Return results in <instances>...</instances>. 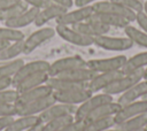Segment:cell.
<instances>
[{"label": "cell", "mask_w": 147, "mask_h": 131, "mask_svg": "<svg viewBox=\"0 0 147 131\" xmlns=\"http://www.w3.org/2000/svg\"><path fill=\"white\" fill-rule=\"evenodd\" d=\"M141 79H144V69H139V70H136L133 72L123 75L122 77H119L118 79L113 82L110 85H108L102 92L110 94V95L122 94L125 91H127L130 87H132L134 84L140 82Z\"/></svg>", "instance_id": "cell-1"}, {"label": "cell", "mask_w": 147, "mask_h": 131, "mask_svg": "<svg viewBox=\"0 0 147 131\" xmlns=\"http://www.w3.org/2000/svg\"><path fill=\"white\" fill-rule=\"evenodd\" d=\"M110 101H114L113 95H110V94H107L103 92H101L99 94H92L87 100H85L84 102H82L80 105L77 106V109L74 114V117L77 121H84L86 118V116L92 110H94L99 106L107 103V102H110Z\"/></svg>", "instance_id": "cell-2"}, {"label": "cell", "mask_w": 147, "mask_h": 131, "mask_svg": "<svg viewBox=\"0 0 147 131\" xmlns=\"http://www.w3.org/2000/svg\"><path fill=\"white\" fill-rule=\"evenodd\" d=\"M94 45L106 49V51H113V52H123L127 51L133 47V43L131 39L125 37H111L108 34H102L94 38Z\"/></svg>", "instance_id": "cell-3"}, {"label": "cell", "mask_w": 147, "mask_h": 131, "mask_svg": "<svg viewBox=\"0 0 147 131\" xmlns=\"http://www.w3.org/2000/svg\"><path fill=\"white\" fill-rule=\"evenodd\" d=\"M126 60L127 57L125 55H116V56L106 57V59H93V60L86 61V67L92 69L95 72L121 70L122 67L125 64Z\"/></svg>", "instance_id": "cell-4"}, {"label": "cell", "mask_w": 147, "mask_h": 131, "mask_svg": "<svg viewBox=\"0 0 147 131\" xmlns=\"http://www.w3.org/2000/svg\"><path fill=\"white\" fill-rule=\"evenodd\" d=\"M92 7L94 9V13H108V14H114L117 16H121L125 20H127L130 23L134 22L136 20V14L134 11L116 3L110 0H100L94 3H92Z\"/></svg>", "instance_id": "cell-5"}, {"label": "cell", "mask_w": 147, "mask_h": 131, "mask_svg": "<svg viewBox=\"0 0 147 131\" xmlns=\"http://www.w3.org/2000/svg\"><path fill=\"white\" fill-rule=\"evenodd\" d=\"M55 99L53 97V94L34 100V101H30L28 103H23V105H15V111L17 116H32V115H39L40 113H42L45 109H47L49 106H52L53 103H55Z\"/></svg>", "instance_id": "cell-6"}, {"label": "cell", "mask_w": 147, "mask_h": 131, "mask_svg": "<svg viewBox=\"0 0 147 131\" xmlns=\"http://www.w3.org/2000/svg\"><path fill=\"white\" fill-rule=\"evenodd\" d=\"M55 32L56 34H59L63 40L72 44V45H77V46H83V47H87L91 45H94V38L92 37H87L80 32H78L77 30H75L72 26H68V25H60L56 24L55 26Z\"/></svg>", "instance_id": "cell-7"}, {"label": "cell", "mask_w": 147, "mask_h": 131, "mask_svg": "<svg viewBox=\"0 0 147 131\" xmlns=\"http://www.w3.org/2000/svg\"><path fill=\"white\" fill-rule=\"evenodd\" d=\"M93 14H94V9L92 5H90V6H84V7H77V9L70 10V11L67 10L63 15L57 17L55 21H56V24L72 26L77 23L87 21Z\"/></svg>", "instance_id": "cell-8"}, {"label": "cell", "mask_w": 147, "mask_h": 131, "mask_svg": "<svg viewBox=\"0 0 147 131\" xmlns=\"http://www.w3.org/2000/svg\"><path fill=\"white\" fill-rule=\"evenodd\" d=\"M92 93L87 87L85 88H77V90H70V91H54L53 97L56 102L61 103H68V105H74L78 106L85 100H87Z\"/></svg>", "instance_id": "cell-9"}, {"label": "cell", "mask_w": 147, "mask_h": 131, "mask_svg": "<svg viewBox=\"0 0 147 131\" xmlns=\"http://www.w3.org/2000/svg\"><path fill=\"white\" fill-rule=\"evenodd\" d=\"M55 29L49 28V26H45V28H40L39 30L32 32L28 38L24 39V48H23V53L24 54H30L32 53L37 47H39L41 44L46 43L47 40L52 39L55 36Z\"/></svg>", "instance_id": "cell-10"}, {"label": "cell", "mask_w": 147, "mask_h": 131, "mask_svg": "<svg viewBox=\"0 0 147 131\" xmlns=\"http://www.w3.org/2000/svg\"><path fill=\"white\" fill-rule=\"evenodd\" d=\"M147 113V100L145 99H140L130 103H126L124 106L121 107V109L116 113V115L114 116L115 120V125L141 114H146Z\"/></svg>", "instance_id": "cell-11"}, {"label": "cell", "mask_w": 147, "mask_h": 131, "mask_svg": "<svg viewBox=\"0 0 147 131\" xmlns=\"http://www.w3.org/2000/svg\"><path fill=\"white\" fill-rule=\"evenodd\" d=\"M80 67H86V61L83 57H80L79 55L67 56L51 63L48 68V75L51 77H55L63 71H67L74 68H80Z\"/></svg>", "instance_id": "cell-12"}, {"label": "cell", "mask_w": 147, "mask_h": 131, "mask_svg": "<svg viewBox=\"0 0 147 131\" xmlns=\"http://www.w3.org/2000/svg\"><path fill=\"white\" fill-rule=\"evenodd\" d=\"M124 74L122 70H114V71H106V72H98L88 83L87 88L92 93L102 92L108 85H110L113 82L122 77Z\"/></svg>", "instance_id": "cell-13"}, {"label": "cell", "mask_w": 147, "mask_h": 131, "mask_svg": "<svg viewBox=\"0 0 147 131\" xmlns=\"http://www.w3.org/2000/svg\"><path fill=\"white\" fill-rule=\"evenodd\" d=\"M49 64H51L49 62L44 61V60H37V61H31V62L24 63L18 69V71L11 77V86H15L24 78H26L38 71H48Z\"/></svg>", "instance_id": "cell-14"}, {"label": "cell", "mask_w": 147, "mask_h": 131, "mask_svg": "<svg viewBox=\"0 0 147 131\" xmlns=\"http://www.w3.org/2000/svg\"><path fill=\"white\" fill-rule=\"evenodd\" d=\"M76 109H77V106L55 102L52 106H49L47 109H45L42 113H40L38 115V117L41 123H46V122H49L57 117H62L65 115H74Z\"/></svg>", "instance_id": "cell-15"}, {"label": "cell", "mask_w": 147, "mask_h": 131, "mask_svg": "<svg viewBox=\"0 0 147 131\" xmlns=\"http://www.w3.org/2000/svg\"><path fill=\"white\" fill-rule=\"evenodd\" d=\"M146 94H147V79H141L140 82L134 84L132 87H130L127 91L122 93L118 97L117 102L121 106H124L126 103L142 99Z\"/></svg>", "instance_id": "cell-16"}, {"label": "cell", "mask_w": 147, "mask_h": 131, "mask_svg": "<svg viewBox=\"0 0 147 131\" xmlns=\"http://www.w3.org/2000/svg\"><path fill=\"white\" fill-rule=\"evenodd\" d=\"M72 28L75 30H77L78 32H80L87 37H92V38H95V37L102 36V34H107L110 30L109 26L103 25L95 21H91V20L77 23V24L72 25Z\"/></svg>", "instance_id": "cell-17"}, {"label": "cell", "mask_w": 147, "mask_h": 131, "mask_svg": "<svg viewBox=\"0 0 147 131\" xmlns=\"http://www.w3.org/2000/svg\"><path fill=\"white\" fill-rule=\"evenodd\" d=\"M67 10L68 9L63 6H60L56 3H51L47 7L39 9V13L34 20V25L36 26H42L47 22H49L52 20H56L57 17L63 15Z\"/></svg>", "instance_id": "cell-18"}, {"label": "cell", "mask_w": 147, "mask_h": 131, "mask_svg": "<svg viewBox=\"0 0 147 131\" xmlns=\"http://www.w3.org/2000/svg\"><path fill=\"white\" fill-rule=\"evenodd\" d=\"M49 75L48 71H38L26 78H24L23 80H21L18 84H16L14 86V88L18 92V93H23L25 91H29L31 88H34L37 86L44 85L47 83V80L49 79Z\"/></svg>", "instance_id": "cell-19"}, {"label": "cell", "mask_w": 147, "mask_h": 131, "mask_svg": "<svg viewBox=\"0 0 147 131\" xmlns=\"http://www.w3.org/2000/svg\"><path fill=\"white\" fill-rule=\"evenodd\" d=\"M38 13H39V9L38 8L29 7L26 10H24L23 13H21L20 15H17L16 17L3 22V24H5V26L20 30L21 28H24V26H28L31 23H34V20L37 17Z\"/></svg>", "instance_id": "cell-20"}, {"label": "cell", "mask_w": 147, "mask_h": 131, "mask_svg": "<svg viewBox=\"0 0 147 131\" xmlns=\"http://www.w3.org/2000/svg\"><path fill=\"white\" fill-rule=\"evenodd\" d=\"M96 74L98 72L93 71L87 67H80V68H74V69L63 71L55 77H60V78H64V79H69L78 83H88Z\"/></svg>", "instance_id": "cell-21"}, {"label": "cell", "mask_w": 147, "mask_h": 131, "mask_svg": "<svg viewBox=\"0 0 147 131\" xmlns=\"http://www.w3.org/2000/svg\"><path fill=\"white\" fill-rule=\"evenodd\" d=\"M121 105L116 101H110L107 103H103L101 106H99L98 108H95L94 110H92L86 118L84 120V122H91V121H95V120H101V118H106V117H110V116H115L116 113L121 109Z\"/></svg>", "instance_id": "cell-22"}, {"label": "cell", "mask_w": 147, "mask_h": 131, "mask_svg": "<svg viewBox=\"0 0 147 131\" xmlns=\"http://www.w3.org/2000/svg\"><path fill=\"white\" fill-rule=\"evenodd\" d=\"M51 94H53V90L47 84H44V85L37 86L34 88H31L29 91H25L23 93H20L18 94V98H17V100L15 102V105L28 103L30 101H34V100H38V99L48 97Z\"/></svg>", "instance_id": "cell-23"}, {"label": "cell", "mask_w": 147, "mask_h": 131, "mask_svg": "<svg viewBox=\"0 0 147 131\" xmlns=\"http://www.w3.org/2000/svg\"><path fill=\"white\" fill-rule=\"evenodd\" d=\"M88 20L99 22L103 25H107L109 28L115 26V28H122L124 29L130 24V22L121 16L114 15V14H108V13H94Z\"/></svg>", "instance_id": "cell-24"}, {"label": "cell", "mask_w": 147, "mask_h": 131, "mask_svg": "<svg viewBox=\"0 0 147 131\" xmlns=\"http://www.w3.org/2000/svg\"><path fill=\"white\" fill-rule=\"evenodd\" d=\"M46 84L53 90V92L54 91H70V90L87 87V83L72 82V80L60 78V77H49V79L47 80Z\"/></svg>", "instance_id": "cell-25"}, {"label": "cell", "mask_w": 147, "mask_h": 131, "mask_svg": "<svg viewBox=\"0 0 147 131\" xmlns=\"http://www.w3.org/2000/svg\"><path fill=\"white\" fill-rule=\"evenodd\" d=\"M147 67V51L140 52L131 57H127L125 64L122 67V72L124 75L133 72L139 69H145Z\"/></svg>", "instance_id": "cell-26"}, {"label": "cell", "mask_w": 147, "mask_h": 131, "mask_svg": "<svg viewBox=\"0 0 147 131\" xmlns=\"http://www.w3.org/2000/svg\"><path fill=\"white\" fill-rule=\"evenodd\" d=\"M41 123L39 121L38 115H32V116H18V118H14L13 122L3 130V131H25L36 124Z\"/></svg>", "instance_id": "cell-27"}, {"label": "cell", "mask_w": 147, "mask_h": 131, "mask_svg": "<svg viewBox=\"0 0 147 131\" xmlns=\"http://www.w3.org/2000/svg\"><path fill=\"white\" fill-rule=\"evenodd\" d=\"M146 125H147V113L131 117V118L115 125V128L119 131H137V130L144 129Z\"/></svg>", "instance_id": "cell-28"}, {"label": "cell", "mask_w": 147, "mask_h": 131, "mask_svg": "<svg viewBox=\"0 0 147 131\" xmlns=\"http://www.w3.org/2000/svg\"><path fill=\"white\" fill-rule=\"evenodd\" d=\"M23 48H24V39L10 43L7 47H5L0 52V62H7L16 59L20 54L23 53Z\"/></svg>", "instance_id": "cell-29"}, {"label": "cell", "mask_w": 147, "mask_h": 131, "mask_svg": "<svg viewBox=\"0 0 147 131\" xmlns=\"http://www.w3.org/2000/svg\"><path fill=\"white\" fill-rule=\"evenodd\" d=\"M124 33L129 39L132 40L133 44H137L138 46L147 48V33L144 32L142 30L129 24L127 26L124 28Z\"/></svg>", "instance_id": "cell-30"}, {"label": "cell", "mask_w": 147, "mask_h": 131, "mask_svg": "<svg viewBox=\"0 0 147 131\" xmlns=\"http://www.w3.org/2000/svg\"><path fill=\"white\" fill-rule=\"evenodd\" d=\"M114 126H115V120H114V116H110L101 120L86 122L82 131H105Z\"/></svg>", "instance_id": "cell-31"}, {"label": "cell", "mask_w": 147, "mask_h": 131, "mask_svg": "<svg viewBox=\"0 0 147 131\" xmlns=\"http://www.w3.org/2000/svg\"><path fill=\"white\" fill-rule=\"evenodd\" d=\"M30 6L28 3H25L24 1H20L16 5L6 8V9H1L0 10V22H6L8 20H11L14 17H16L17 15H20L21 13H23L24 10H26Z\"/></svg>", "instance_id": "cell-32"}, {"label": "cell", "mask_w": 147, "mask_h": 131, "mask_svg": "<svg viewBox=\"0 0 147 131\" xmlns=\"http://www.w3.org/2000/svg\"><path fill=\"white\" fill-rule=\"evenodd\" d=\"M24 64V61L22 59H14L11 61L3 62L0 64V78H6V77H13L18 69Z\"/></svg>", "instance_id": "cell-33"}, {"label": "cell", "mask_w": 147, "mask_h": 131, "mask_svg": "<svg viewBox=\"0 0 147 131\" xmlns=\"http://www.w3.org/2000/svg\"><path fill=\"white\" fill-rule=\"evenodd\" d=\"M74 120H75L74 115H65V116H62V117L54 118L49 122L44 123L41 131H60L65 124L72 122Z\"/></svg>", "instance_id": "cell-34"}, {"label": "cell", "mask_w": 147, "mask_h": 131, "mask_svg": "<svg viewBox=\"0 0 147 131\" xmlns=\"http://www.w3.org/2000/svg\"><path fill=\"white\" fill-rule=\"evenodd\" d=\"M23 39H25V36L21 30L11 29L8 26L0 28V41L14 43V41L23 40Z\"/></svg>", "instance_id": "cell-35"}, {"label": "cell", "mask_w": 147, "mask_h": 131, "mask_svg": "<svg viewBox=\"0 0 147 131\" xmlns=\"http://www.w3.org/2000/svg\"><path fill=\"white\" fill-rule=\"evenodd\" d=\"M18 92L15 88H6L0 91V103H14L18 98Z\"/></svg>", "instance_id": "cell-36"}, {"label": "cell", "mask_w": 147, "mask_h": 131, "mask_svg": "<svg viewBox=\"0 0 147 131\" xmlns=\"http://www.w3.org/2000/svg\"><path fill=\"white\" fill-rule=\"evenodd\" d=\"M113 2H116L134 13H138V11H141L144 9V2L140 1V0H110Z\"/></svg>", "instance_id": "cell-37"}, {"label": "cell", "mask_w": 147, "mask_h": 131, "mask_svg": "<svg viewBox=\"0 0 147 131\" xmlns=\"http://www.w3.org/2000/svg\"><path fill=\"white\" fill-rule=\"evenodd\" d=\"M85 125V122L84 121H77V120H74L72 122L65 124L60 131H82L83 128Z\"/></svg>", "instance_id": "cell-38"}, {"label": "cell", "mask_w": 147, "mask_h": 131, "mask_svg": "<svg viewBox=\"0 0 147 131\" xmlns=\"http://www.w3.org/2000/svg\"><path fill=\"white\" fill-rule=\"evenodd\" d=\"M134 22H137L138 26L140 28V30H142L144 32L147 33V15L145 14L144 10L141 11H138L136 14V20Z\"/></svg>", "instance_id": "cell-39"}, {"label": "cell", "mask_w": 147, "mask_h": 131, "mask_svg": "<svg viewBox=\"0 0 147 131\" xmlns=\"http://www.w3.org/2000/svg\"><path fill=\"white\" fill-rule=\"evenodd\" d=\"M15 105L14 103H0V117L2 116H15Z\"/></svg>", "instance_id": "cell-40"}, {"label": "cell", "mask_w": 147, "mask_h": 131, "mask_svg": "<svg viewBox=\"0 0 147 131\" xmlns=\"http://www.w3.org/2000/svg\"><path fill=\"white\" fill-rule=\"evenodd\" d=\"M25 3H28L30 7H34L38 9H42L45 7H47L48 5H51V2L48 0H22Z\"/></svg>", "instance_id": "cell-41"}, {"label": "cell", "mask_w": 147, "mask_h": 131, "mask_svg": "<svg viewBox=\"0 0 147 131\" xmlns=\"http://www.w3.org/2000/svg\"><path fill=\"white\" fill-rule=\"evenodd\" d=\"M14 120V116H2L0 117V131H3Z\"/></svg>", "instance_id": "cell-42"}, {"label": "cell", "mask_w": 147, "mask_h": 131, "mask_svg": "<svg viewBox=\"0 0 147 131\" xmlns=\"http://www.w3.org/2000/svg\"><path fill=\"white\" fill-rule=\"evenodd\" d=\"M48 1L51 3H56V5H60V6H63L67 9H69L74 6V0H48Z\"/></svg>", "instance_id": "cell-43"}, {"label": "cell", "mask_w": 147, "mask_h": 131, "mask_svg": "<svg viewBox=\"0 0 147 131\" xmlns=\"http://www.w3.org/2000/svg\"><path fill=\"white\" fill-rule=\"evenodd\" d=\"M21 0H0V10L1 9H6V8H9V7L16 5Z\"/></svg>", "instance_id": "cell-44"}, {"label": "cell", "mask_w": 147, "mask_h": 131, "mask_svg": "<svg viewBox=\"0 0 147 131\" xmlns=\"http://www.w3.org/2000/svg\"><path fill=\"white\" fill-rule=\"evenodd\" d=\"M11 86V78L6 77V78H0V91L9 88Z\"/></svg>", "instance_id": "cell-45"}, {"label": "cell", "mask_w": 147, "mask_h": 131, "mask_svg": "<svg viewBox=\"0 0 147 131\" xmlns=\"http://www.w3.org/2000/svg\"><path fill=\"white\" fill-rule=\"evenodd\" d=\"M96 1H100V0H74V5L76 7H84V6H90Z\"/></svg>", "instance_id": "cell-46"}, {"label": "cell", "mask_w": 147, "mask_h": 131, "mask_svg": "<svg viewBox=\"0 0 147 131\" xmlns=\"http://www.w3.org/2000/svg\"><path fill=\"white\" fill-rule=\"evenodd\" d=\"M42 125H44V123H38V124H36L34 126H32V128H30V129H28V130H25V131H41Z\"/></svg>", "instance_id": "cell-47"}, {"label": "cell", "mask_w": 147, "mask_h": 131, "mask_svg": "<svg viewBox=\"0 0 147 131\" xmlns=\"http://www.w3.org/2000/svg\"><path fill=\"white\" fill-rule=\"evenodd\" d=\"M9 44H10V43H8V41H0V52H1L5 47H7Z\"/></svg>", "instance_id": "cell-48"}, {"label": "cell", "mask_w": 147, "mask_h": 131, "mask_svg": "<svg viewBox=\"0 0 147 131\" xmlns=\"http://www.w3.org/2000/svg\"><path fill=\"white\" fill-rule=\"evenodd\" d=\"M144 11H145V14L147 15V1H145L144 2V9H142Z\"/></svg>", "instance_id": "cell-49"}, {"label": "cell", "mask_w": 147, "mask_h": 131, "mask_svg": "<svg viewBox=\"0 0 147 131\" xmlns=\"http://www.w3.org/2000/svg\"><path fill=\"white\" fill-rule=\"evenodd\" d=\"M144 79H147V67L144 69Z\"/></svg>", "instance_id": "cell-50"}, {"label": "cell", "mask_w": 147, "mask_h": 131, "mask_svg": "<svg viewBox=\"0 0 147 131\" xmlns=\"http://www.w3.org/2000/svg\"><path fill=\"white\" fill-rule=\"evenodd\" d=\"M105 131H119V130H117L116 128H115V129H113V128H110V129H107V130H105Z\"/></svg>", "instance_id": "cell-51"}, {"label": "cell", "mask_w": 147, "mask_h": 131, "mask_svg": "<svg viewBox=\"0 0 147 131\" xmlns=\"http://www.w3.org/2000/svg\"><path fill=\"white\" fill-rule=\"evenodd\" d=\"M137 131H146V129L144 128V129H140V130H137Z\"/></svg>", "instance_id": "cell-52"}, {"label": "cell", "mask_w": 147, "mask_h": 131, "mask_svg": "<svg viewBox=\"0 0 147 131\" xmlns=\"http://www.w3.org/2000/svg\"><path fill=\"white\" fill-rule=\"evenodd\" d=\"M142 99H145V100H147V94H146V95H145V97H144Z\"/></svg>", "instance_id": "cell-53"}, {"label": "cell", "mask_w": 147, "mask_h": 131, "mask_svg": "<svg viewBox=\"0 0 147 131\" xmlns=\"http://www.w3.org/2000/svg\"><path fill=\"white\" fill-rule=\"evenodd\" d=\"M145 129H146V131H147V125H146V126H145Z\"/></svg>", "instance_id": "cell-54"}]
</instances>
